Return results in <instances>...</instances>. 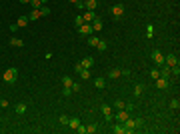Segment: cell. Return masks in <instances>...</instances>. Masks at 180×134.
Returning <instances> with one entry per match:
<instances>
[{
	"label": "cell",
	"instance_id": "cell-18",
	"mask_svg": "<svg viewBox=\"0 0 180 134\" xmlns=\"http://www.w3.org/2000/svg\"><path fill=\"white\" fill-rule=\"evenodd\" d=\"M144 90H146V84H140V82H138V84H134V96H140Z\"/></svg>",
	"mask_w": 180,
	"mask_h": 134
},
{
	"label": "cell",
	"instance_id": "cell-26",
	"mask_svg": "<svg viewBox=\"0 0 180 134\" xmlns=\"http://www.w3.org/2000/svg\"><path fill=\"white\" fill-rule=\"evenodd\" d=\"M78 74H80L82 80H88V78H90V70H88V68H82V70L78 72Z\"/></svg>",
	"mask_w": 180,
	"mask_h": 134
},
{
	"label": "cell",
	"instance_id": "cell-5",
	"mask_svg": "<svg viewBox=\"0 0 180 134\" xmlns=\"http://www.w3.org/2000/svg\"><path fill=\"white\" fill-rule=\"evenodd\" d=\"M150 58H152V62L156 64V66H162V64H164V54H162L160 50H152Z\"/></svg>",
	"mask_w": 180,
	"mask_h": 134
},
{
	"label": "cell",
	"instance_id": "cell-47",
	"mask_svg": "<svg viewBox=\"0 0 180 134\" xmlns=\"http://www.w3.org/2000/svg\"><path fill=\"white\" fill-rule=\"evenodd\" d=\"M46 2H48V0H42V4H46Z\"/></svg>",
	"mask_w": 180,
	"mask_h": 134
},
{
	"label": "cell",
	"instance_id": "cell-37",
	"mask_svg": "<svg viewBox=\"0 0 180 134\" xmlns=\"http://www.w3.org/2000/svg\"><path fill=\"white\" fill-rule=\"evenodd\" d=\"M132 72L128 70V68H120V76H130Z\"/></svg>",
	"mask_w": 180,
	"mask_h": 134
},
{
	"label": "cell",
	"instance_id": "cell-21",
	"mask_svg": "<svg viewBox=\"0 0 180 134\" xmlns=\"http://www.w3.org/2000/svg\"><path fill=\"white\" fill-rule=\"evenodd\" d=\"M94 86L98 88V90H104V88H106V80H104V78H96V80H94Z\"/></svg>",
	"mask_w": 180,
	"mask_h": 134
},
{
	"label": "cell",
	"instance_id": "cell-38",
	"mask_svg": "<svg viewBox=\"0 0 180 134\" xmlns=\"http://www.w3.org/2000/svg\"><path fill=\"white\" fill-rule=\"evenodd\" d=\"M72 92H80V84H78V82H72Z\"/></svg>",
	"mask_w": 180,
	"mask_h": 134
},
{
	"label": "cell",
	"instance_id": "cell-34",
	"mask_svg": "<svg viewBox=\"0 0 180 134\" xmlns=\"http://www.w3.org/2000/svg\"><path fill=\"white\" fill-rule=\"evenodd\" d=\"M38 10H40V14H42V16H48V14H50V8H48V6H40Z\"/></svg>",
	"mask_w": 180,
	"mask_h": 134
},
{
	"label": "cell",
	"instance_id": "cell-31",
	"mask_svg": "<svg viewBox=\"0 0 180 134\" xmlns=\"http://www.w3.org/2000/svg\"><path fill=\"white\" fill-rule=\"evenodd\" d=\"M98 36H92V34H90V36H88V44H90V46H96V44H98Z\"/></svg>",
	"mask_w": 180,
	"mask_h": 134
},
{
	"label": "cell",
	"instance_id": "cell-25",
	"mask_svg": "<svg viewBox=\"0 0 180 134\" xmlns=\"http://www.w3.org/2000/svg\"><path fill=\"white\" fill-rule=\"evenodd\" d=\"M98 132V124H88L86 126V134H96Z\"/></svg>",
	"mask_w": 180,
	"mask_h": 134
},
{
	"label": "cell",
	"instance_id": "cell-41",
	"mask_svg": "<svg viewBox=\"0 0 180 134\" xmlns=\"http://www.w3.org/2000/svg\"><path fill=\"white\" fill-rule=\"evenodd\" d=\"M76 132H78V134H86V126H78V128H76Z\"/></svg>",
	"mask_w": 180,
	"mask_h": 134
},
{
	"label": "cell",
	"instance_id": "cell-43",
	"mask_svg": "<svg viewBox=\"0 0 180 134\" xmlns=\"http://www.w3.org/2000/svg\"><path fill=\"white\" fill-rule=\"evenodd\" d=\"M0 106H2V108H8L10 102H8V100H0Z\"/></svg>",
	"mask_w": 180,
	"mask_h": 134
},
{
	"label": "cell",
	"instance_id": "cell-32",
	"mask_svg": "<svg viewBox=\"0 0 180 134\" xmlns=\"http://www.w3.org/2000/svg\"><path fill=\"white\" fill-rule=\"evenodd\" d=\"M170 74H172V76H176V78L180 76V68H178V64H176V66H170Z\"/></svg>",
	"mask_w": 180,
	"mask_h": 134
},
{
	"label": "cell",
	"instance_id": "cell-29",
	"mask_svg": "<svg viewBox=\"0 0 180 134\" xmlns=\"http://www.w3.org/2000/svg\"><path fill=\"white\" fill-rule=\"evenodd\" d=\"M28 4H32V10H38L40 6H44V4H42V0H30Z\"/></svg>",
	"mask_w": 180,
	"mask_h": 134
},
{
	"label": "cell",
	"instance_id": "cell-2",
	"mask_svg": "<svg viewBox=\"0 0 180 134\" xmlns=\"http://www.w3.org/2000/svg\"><path fill=\"white\" fill-rule=\"evenodd\" d=\"M110 14H112L114 20H120L124 16V4H122V2H118V4L110 6Z\"/></svg>",
	"mask_w": 180,
	"mask_h": 134
},
{
	"label": "cell",
	"instance_id": "cell-12",
	"mask_svg": "<svg viewBox=\"0 0 180 134\" xmlns=\"http://www.w3.org/2000/svg\"><path fill=\"white\" fill-rule=\"evenodd\" d=\"M80 64H82V68H88V70H90V68L94 66V58H92V56H86L84 60H80Z\"/></svg>",
	"mask_w": 180,
	"mask_h": 134
},
{
	"label": "cell",
	"instance_id": "cell-22",
	"mask_svg": "<svg viewBox=\"0 0 180 134\" xmlns=\"http://www.w3.org/2000/svg\"><path fill=\"white\" fill-rule=\"evenodd\" d=\"M10 46L22 48V46H24V40H22V38H10Z\"/></svg>",
	"mask_w": 180,
	"mask_h": 134
},
{
	"label": "cell",
	"instance_id": "cell-24",
	"mask_svg": "<svg viewBox=\"0 0 180 134\" xmlns=\"http://www.w3.org/2000/svg\"><path fill=\"white\" fill-rule=\"evenodd\" d=\"M40 16H42V14H40V10H32V12L28 14V20H32V22H34V20H38Z\"/></svg>",
	"mask_w": 180,
	"mask_h": 134
},
{
	"label": "cell",
	"instance_id": "cell-39",
	"mask_svg": "<svg viewBox=\"0 0 180 134\" xmlns=\"http://www.w3.org/2000/svg\"><path fill=\"white\" fill-rule=\"evenodd\" d=\"M68 120H70V118H68V116H66V114H64V116H60V124H64V126H68Z\"/></svg>",
	"mask_w": 180,
	"mask_h": 134
},
{
	"label": "cell",
	"instance_id": "cell-42",
	"mask_svg": "<svg viewBox=\"0 0 180 134\" xmlns=\"http://www.w3.org/2000/svg\"><path fill=\"white\" fill-rule=\"evenodd\" d=\"M76 8H78V10H84L86 6H84V2H80V0H78V2H76Z\"/></svg>",
	"mask_w": 180,
	"mask_h": 134
},
{
	"label": "cell",
	"instance_id": "cell-10",
	"mask_svg": "<svg viewBox=\"0 0 180 134\" xmlns=\"http://www.w3.org/2000/svg\"><path fill=\"white\" fill-rule=\"evenodd\" d=\"M164 64L166 66H176V64H178V56H176L174 52L168 54V56H164Z\"/></svg>",
	"mask_w": 180,
	"mask_h": 134
},
{
	"label": "cell",
	"instance_id": "cell-4",
	"mask_svg": "<svg viewBox=\"0 0 180 134\" xmlns=\"http://www.w3.org/2000/svg\"><path fill=\"white\" fill-rule=\"evenodd\" d=\"M122 126H124V132L126 134H130V132H136V118H130V116H128L126 120H124L122 122Z\"/></svg>",
	"mask_w": 180,
	"mask_h": 134
},
{
	"label": "cell",
	"instance_id": "cell-35",
	"mask_svg": "<svg viewBox=\"0 0 180 134\" xmlns=\"http://www.w3.org/2000/svg\"><path fill=\"white\" fill-rule=\"evenodd\" d=\"M74 24H76V26H82V24H84V18H82V14H80V16H76Z\"/></svg>",
	"mask_w": 180,
	"mask_h": 134
},
{
	"label": "cell",
	"instance_id": "cell-45",
	"mask_svg": "<svg viewBox=\"0 0 180 134\" xmlns=\"http://www.w3.org/2000/svg\"><path fill=\"white\" fill-rule=\"evenodd\" d=\"M20 2H22V4H28V2H30V0H20Z\"/></svg>",
	"mask_w": 180,
	"mask_h": 134
},
{
	"label": "cell",
	"instance_id": "cell-8",
	"mask_svg": "<svg viewBox=\"0 0 180 134\" xmlns=\"http://www.w3.org/2000/svg\"><path fill=\"white\" fill-rule=\"evenodd\" d=\"M100 112L104 114L106 122H112V108H110L108 104H102V106H100Z\"/></svg>",
	"mask_w": 180,
	"mask_h": 134
},
{
	"label": "cell",
	"instance_id": "cell-23",
	"mask_svg": "<svg viewBox=\"0 0 180 134\" xmlns=\"http://www.w3.org/2000/svg\"><path fill=\"white\" fill-rule=\"evenodd\" d=\"M26 108H28V104H26V102H18V104H16V112H18V114H24V112H26Z\"/></svg>",
	"mask_w": 180,
	"mask_h": 134
},
{
	"label": "cell",
	"instance_id": "cell-14",
	"mask_svg": "<svg viewBox=\"0 0 180 134\" xmlns=\"http://www.w3.org/2000/svg\"><path fill=\"white\" fill-rule=\"evenodd\" d=\"M98 4H100V0H86V2H84L86 10H96V8H98Z\"/></svg>",
	"mask_w": 180,
	"mask_h": 134
},
{
	"label": "cell",
	"instance_id": "cell-46",
	"mask_svg": "<svg viewBox=\"0 0 180 134\" xmlns=\"http://www.w3.org/2000/svg\"><path fill=\"white\" fill-rule=\"evenodd\" d=\"M68 2H72V4H76V2H78V0H68Z\"/></svg>",
	"mask_w": 180,
	"mask_h": 134
},
{
	"label": "cell",
	"instance_id": "cell-3",
	"mask_svg": "<svg viewBox=\"0 0 180 134\" xmlns=\"http://www.w3.org/2000/svg\"><path fill=\"white\" fill-rule=\"evenodd\" d=\"M170 78H164V76H158L156 80H154V86L158 88V90H168V88H170Z\"/></svg>",
	"mask_w": 180,
	"mask_h": 134
},
{
	"label": "cell",
	"instance_id": "cell-15",
	"mask_svg": "<svg viewBox=\"0 0 180 134\" xmlns=\"http://www.w3.org/2000/svg\"><path fill=\"white\" fill-rule=\"evenodd\" d=\"M126 118H128V108H122V110L116 112V120H118V122H124Z\"/></svg>",
	"mask_w": 180,
	"mask_h": 134
},
{
	"label": "cell",
	"instance_id": "cell-11",
	"mask_svg": "<svg viewBox=\"0 0 180 134\" xmlns=\"http://www.w3.org/2000/svg\"><path fill=\"white\" fill-rule=\"evenodd\" d=\"M114 108H116V110H122V108H128V110H132L134 104H130V102L126 104L124 100H116V102H114Z\"/></svg>",
	"mask_w": 180,
	"mask_h": 134
},
{
	"label": "cell",
	"instance_id": "cell-33",
	"mask_svg": "<svg viewBox=\"0 0 180 134\" xmlns=\"http://www.w3.org/2000/svg\"><path fill=\"white\" fill-rule=\"evenodd\" d=\"M72 82H74V80H72L70 76H64V78H62V84H64V86H72Z\"/></svg>",
	"mask_w": 180,
	"mask_h": 134
},
{
	"label": "cell",
	"instance_id": "cell-7",
	"mask_svg": "<svg viewBox=\"0 0 180 134\" xmlns=\"http://www.w3.org/2000/svg\"><path fill=\"white\" fill-rule=\"evenodd\" d=\"M28 16H20L18 20H16V24H10V30H16V28H24L26 24H28Z\"/></svg>",
	"mask_w": 180,
	"mask_h": 134
},
{
	"label": "cell",
	"instance_id": "cell-16",
	"mask_svg": "<svg viewBox=\"0 0 180 134\" xmlns=\"http://www.w3.org/2000/svg\"><path fill=\"white\" fill-rule=\"evenodd\" d=\"M158 70H160V76H164V78H170V66H166V64H162V66H158Z\"/></svg>",
	"mask_w": 180,
	"mask_h": 134
},
{
	"label": "cell",
	"instance_id": "cell-36",
	"mask_svg": "<svg viewBox=\"0 0 180 134\" xmlns=\"http://www.w3.org/2000/svg\"><path fill=\"white\" fill-rule=\"evenodd\" d=\"M62 94H64V96H70V94H74V92H72V88H70V86H64Z\"/></svg>",
	"mask_w": 180,
	"mask_h": 134
},
{
	"label": "cell",
	"instance_id": "cell-17",
	"mask_svg": "<svg viewBox=\"0 0 180 134\" xmlns=\"http://www.w3.org/2000/svg\"><path fill=\"white\" fill-rule=\"evenodd\" d=\"M108 78H110V80L120 78V68H110V70H108Z\"/></svg>",
	"mask_w": 180,
	"mask_h": 134
},
{
	"label": "cell",
	"instance_id": "cell-6",
	"mask_svg": "<svg viewBox=\"0 0 180 134\" xmlns=\"http://www.w3.org/2000/svg\"><path fill=\"white\" fill-rule=\"evenodd\" d=\"M78 34L84 36V38H88L90 34H92V26H90V22H84L82 26H78Z\"/></svg>",
	"mask_w": 180,
	"mask_h": 134
},
{
	"label": "cell",
	"instance_id": "cell-9",
	"mask_svg": "<svg viewBox=\"0 0 180 134\" xmlns=\"http://www.w3.org/2000/svg\"><path fill=\"white\" fill-rule=\"evenodd\" d=\"M90 26H92V32H100V30L104 28V22H102V20H100L98 16H96V18L92 20V22H90Z\"/></svg>",
	"mask_w": 180,
	"mask_h": 134
},
{
	"label": "cell",
	"instance_id": "cell-28",
	"mask_svg": "<svg viewBox=\"0 0 180 134\" xmlns=\"http://www.w3.org/2000/svg\"><path fill=\"white\" fill-rule=\"evenodd\" d=\"M158 76H160V70H158V66H156V68H150V78H152V80H156Z\"/></svg>",
	"mask_w": 180,
	"mask_h": 134
},
{
	"label": "cell",
	"instance_id": "cell-30",
	"mask_svg": "<svg viewBox=\"0 0 180 134\" xmlns=\"http://www.w3.org/2000/svg\"><path fill=\"white\" fill-rule=\"evenodd\" d=\"M170 108H172V110H178V108H180V100H178V98H172V100H170Z\"/></svg>",
	"mask_w": 180,
	"mask_h": 134
},
{
	"label": "cell",
	"instance_id": "cell-27",
	"mask_svg": "<svg viewBox=\"0 0 180 134\" xmlns=\"http://www.w3.org/2000/svg\"><path fill=\"white\" fill-rule=\"evenodd\" d=\"M96 48H98L100 52H104L106 48H108V44H106V40H98V44H96Z\"/></svg>",
	"mask_w": 180,
	"mask_h": 134
},
{
	"label": "cell",
	"instance_id": "cell-20",
	"mask_svg": "<svg viewBox=\"0 0 180 134\" xmlns=\"http://www.w3.org/2000/svg\"><path fill=\"white\" fill-rule=\"evenodd\" d=\"M112 132H114V134H126V132H124V126H122V122H116V124L112 126Z\"/></svg>",
	"mask_w": 180,
	"mask_h": 134
},
{
	"label": "cell",
	"instance_id": "cell-1",
	"mask_svg": "<svg viewBox=\"0 0 180 134\" xmlns=\"http://www.w3.org/2000/svg\"><path fill=\"white\" fill-rule=\"evenodd\" d=\"M16 78H18V68H8V70L4 72V74H2V80L6 82V84H14L16 82Z\"/></svg>",
	"mask_w": 180,
	"mask_h": 134
},
{
	"label": "cell",
	"instance_id": "cell-13",
	"mask_svg": "<svg viewBox=\"0 0 180 134\" xmlns=\"http://www.w3.org/2000/svg\"><path fill=\"white\" fill-rule=\"evenodd\" d=\"M82 18H84V22H92V20L96 18V12L94 10H86L84 14H82Z\"/></svg>",
	"mask_w": 180,
	"mask_h": 134
},
{
	"label": "cell",
	"instance_id": "cell-40",
	"mask_svg": "<svg viewBox=\"0 0 180 134\" xmlns=\"http://www.w3.org/2000/svg\"><path fill=\"white\" fill-rule=\"evenodd\" d=\"M144 126V120L142 118H136V128H142Z\"/></svg>",
	"mask_w": 180,
	"mask_h": 134
},
{
	"label": "cell",
	"instance_id": "cell-19",
	"mask_svg": "<svg viewBox=\"0 0 180 134\" xmlns=\"http://www.w3.org/2000/svg\"><path fill=\"white\" fill-rule=\"evenodd\" d=\"M68 126H70L72 130H76L78 126H80V118H76V116H72V118L68 120Z\"/></svg>",
	"mask_w": 180,
	"mask_h": 134
},
{
	"label": "cell",
	"instance_id": "cell-44",
	"mask_svg": "<svg viewBox=\"0 0 180 134\" xmlns=\"http://www.w3.org/2000/svg\"><path fill=\"white\" fill-rule=\"evenodd\" d=\"M74 70H76V72H80V70H82V64H80V62H76V64H74Z\"/></svg>",
	"mask_w": 180,
	"mask_h": 134
}]
</instances>
